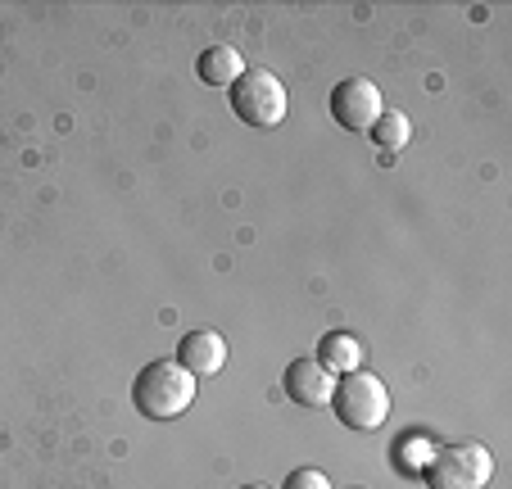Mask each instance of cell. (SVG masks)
Masks as SVG:
<instances>
[{
    "instance_id": "3957f363",
    "label": "cell",
    "mask_w": 512,
    "mask_h": 489,
    "mask_svg": "<svg viewBox=\"0 0 512 489\" xmlns=\"http://www.w3.org/2000/svg\"><path fill=\"white\" fill-rule=\"evenodd\" d=\"M422 476L431 489H485L494 476V458L485 444H472V440L440 444V449H431Z\"/></svg>"
},
{
    "instance_id": "52a82bcc",
    "label": "cell",
    "mask_w": 512,
    "mask_h": 489,
    "mask_svg": "<svg viewBox=\"0 0 512 489\" xmlns=\"http://www.w3.org/2000/svg\"><path fill=\"white\" fill-rule=\"evenodd\" d=\"M177 363H182L195 381H200V376H218L227 363V340L218 336V331H191V336H182V345H177Z\"/></svg>"
},
{
    "instance_id": "ba28073f",
    "label": "cell",
    "mask_w": 512,
    "mask_h": 489,
    "mask_svg": "<svg viewBox=\"0 0 512 489\" xmlns=\"http://www.w3.org/2000/svg\"><path fill=\"white\" fill-rule=\"evenodd\" d=\"M318 363L327 367L331 376L358 372V363H363V345H358L349 331H331V336H322V345H318Z\"/></svg>"
},
{
    "instance_id": "8fae6325",
    "label": "cell",
    "mask_w": 512,
    "mask_h": 489,
    "mask_svg": "<svg viewBox=\"0 0 512 489\" xmlns=\"http://www.w3.org/2000/svg\"><path fill=\"white\" fill-rule=\"evenodd\" d=\"M281 489H331V480L322 476L318 467H295V471L286 476V485H281Z\"/></svg>"
},
{
    "instance_id": "6da1fadb",
    "label": "cell",
    "mask_w": 512,
    "mask_h": 489,
    "mask_svg": "<svg viewBox=\"0 0 512 489\" xmlns=\"http://www.w3.org/2000/svg\"><path fill=\"white\" fill-rule=\"evenodd\" d=\"M132 403L150 422H173L195 403V376L177 358H159V363L141 367V376L132 381Z\"/></svg>"
},
{
    "instance_id": "30bf717a",
    "label": "cell",
    "mask_w": 512,
    "mask_h": 489,
    "mask_svg": "<svg viewBox=\"0 0 512 489\" xmlns=\"http://www.w3.org/2000/svg\"><path fill=\"white\" fill-rule=\"evenodd\" d=\"M368 136L390 154V150H399V145H408V136H413V123H408L404 114H390V109H386V114H381L377 123H372V132H368Z\"/></svg>"
},
{
    "instance_id": "7c38bea8",
    "label": "cell",
    "mask_w": 512,
    "mask_h": 489,
    "mask_svg": "<svg viewBox=\"0 0 512 489\" xmlns=\"http://www.w3.org/2000/svg\"><path fill=\"white\" fill-rule=\"evenodd\" d=\"M245 489H268V485H245Z\"/></svg>"
},
{
    "instance_id": "9c48e42d",
    "label": "cell",
    "mask_w": 512,
    "mask_h": 489,
    "mask_svg": "<svg viewBox=\"0 0 512 489\" xmlns=\"http://www.w3.org/2000/svg\"><path fill=\"white\" fill-rule=\"evenodd\" d=\"M241 73H245V59L236 55L232 46H209L200 55V77L209 87H232Z\"/></svg>"
},
{
    "instance_id": "277c9868",
    "label": "cell",
    "mask_w": 512,
    "mask_h": 489,
    "mask_svg": "<svg viewBox=\"0 0 512 489\" xmlns=\"http://www.w3.org/2000/svg\"><path fill=\"white\" fill-rule=\"evenodd\" d=\"M232 109H236L241 123L268 132V127L286 123L290 96H286V87H281L277 73H268V68H245V73L232 82Z\"/></svg>"
},
{
    "instance_id": "7a4b0ae2",
    "label": "cell",
    "mask_w": 512,
    "mask_h": 489,
    "mask_svg": "<svg viewBox=\"0 0 512 489\" xmlns=\"http://www.w3.org/2000/svg\"><path fill=\"white\" fill-rule=\"evenodd\" d=\"M331 413L349 426V431H377L390 417V390L381 376L372 372H345L336 381V394H331Z\"/></svg>"
},
{
    "instance_id": "5b68a950",
    "label": "cell",
    "mask_w": 512,
    "mask_h": 489,
    "mask_svg": "<svg viewBox=\"0 0 512 489\" xmlns=\"http://www.w3.org/2000/svg\"><path fill=\"white\" fill-rule=\"evenodd\" d=\"M386 114V105H381V91L377 82H368V77H345V82H336L331 87V118H336L345 132H372V123Z\"/></svg>"
},
{
    "instance_id": "8992f818",
    "label": "cell",
    "mask_w": 512,
    "mask_h": 489,
    "mask_svg": "<svg viewBox=\"0 0 512 489\" xmlns=\"http://www.w3.org/2000/svg\"><path fill=\"white\" fill-rule=\"evenodd\" d=\"M286 394L300 408H331V394H336V376L318 363V358H295L286 367Z\"/></svg>"
}]
</instances>
